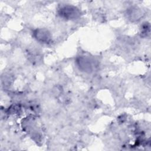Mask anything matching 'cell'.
Here are the masks:
<instances>
[{
  "label": "cell",
  "mask_w": 151,
  "mask_h": 151,
  "mask_svg": "<svg viewBox=\"0 0 151 151\" xmlns=\"http://www.w3.org/2000/svg\"><path fill=\"white\" fill-rule=\"evenodd\" d=\"M34 38L40 42L48 44L51 41V35L49 31L45 28H38L33 33Z\"/></svg>",
  "instance_id": "3957f363"
},
{
  "label": "cell",
  "mask_w": 151,
  "mask_h": 151,
  "mask_svg": "<svg viewBox=\"0 0 151 151\" xmlns=\"http://www.w3.org/2000/svg\"><path fill=\"white\" fill-rule=\"evenodd\" d=\"M58 15L66 19H75L80 16V10L73 5H64L58 9Z\"/></svg>",
  "instance_id": "6da1fadb"
},
{
  "label": "cell",
  "mask_w": 151,
  "mask_h": 151,
  "mask_svg": "<svg viewBox=\"0 0 151 151\" xmlns=\"http://www.w3.org/2000/svg\"><path fill=\"white\" fill-rule=\"evenodd\" d=\"M128 15L130 19H131L132 21H137L139 20L140 18L142 17L143 12L140 9L135 7L129 10Z\"/></svg>",
  "instance_id": "277c9868"
},
{
  "label": "cell",
  "mask_w": 151,
  "mask_h": 151,
  "mask_svg": "<svg viewBox=\"0 0 151 151\" xmlns=\"http://www.w3.org/2000/svg\"><path fill=\"white\" fill-rule=\"evenodd\" d=\"M92 61L89 57L83 56L77 58V64L81 71L90 73L94 69V65Z\"/></svg>",
  "instance_id": "7a4b0ae2"
}]
</instances>
